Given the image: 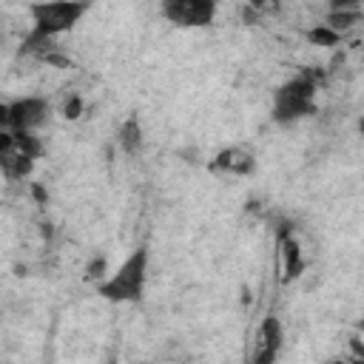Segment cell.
Here are the masks:
<instances>
[{
  "label": "cell",
  "mask_w": 364,
  "mask_h": 364,
  "mask_svg": "<svg viewBox=\"0 0 364 364\" xmlns=\"http://www.w3.org/2000/svg\"><path fill=\"white\" fill-rule=\"evenodd\" d=\"M145 279H148V250L136 247L108 279H102L97 284L100 296L119 304V301H136L142 299L145 290Z\"/></svg>",
  "instance_id": "obj_1"
},
{
  "label": "cell",
  "mask_w": 364,
  "mask_h": 364,
  "mask_svg": "<svg viewBox=\"0 0 364 364\" xmlns=\"http://www.w3.org/2000/svg\"><path fill=\"white\" fill-rule=\"evenodd\" d=\"M316 114V80L313 74H299L279 85L273 94V119L279 125H290L301 117Z\"/></svg>",
  "instance_id": "obj_2"
},
{
  "label": "cell",
  "mask_w": 364,
  "mask_h": 364,
  "mask_svg": "<svg viewBox=\"0 0 364 364\" xmlns=\"http://www.w3.org/2000/svg\"><path fill=\"white\" fill-rule=\"evenodd\" d=\"M91 3L94 0H40V3H31L28 11H31V23L37 31L48 37H60L82 20Z\"/></svg>",
  "instance_id": "obj_3"
},
{
  "label": "cell",
  "mask_w": 364,
  "mask_h": 364,
  "mask_svg": "<svg viewBox=\"0 0 364 364\" xmlns=\"http://www.w3.org/2000/svg\"><path fill=\"white\" fill-rule=\"evenodd\" d=\"M48 114L51 105L46 97H20L0 108V122L11 131H37L48 119Z\"/></svg>",
  "instance_id": "obj_4"
},
{
  "label": "cell",
  "mask_w": 364,
  "mask_h": 364,
  "mask_svg": "<svg viewBox=\"0 0 364 364\" xmlns=\"http://www.w3.org/2000/svg\"><path fill=\"white\" fill-rule=\"evenodd\" d=\"M219 0H162V17L182 28L210 26L216 17Z\"/></svg>",
  "instance_id": "obj_5"
},
{
  "label": "cell",
  "mask_w": 364,
  "mask_h": 364,
  "mask_svg": "<svg viewBox=\"0 0 364 364\" xmlns=\"http://www.w3.org/2000/svg\"><path fill=\"white\" fill-rule=\"evenodd\" d=\"M276 247H279V256H282V282H293L296 276H301L304 256H301V245H299L290 222H282L276 228Z\"/></svg>",
  "instance_id": "obj_6"
},
{
  "label": "cell",
  "mask_w": 364,
  "mask_h": 364,
  "mask_svg": "<svg viewBox=\"0 0 364 364\" xmlns=\"http://www.w3.org/2000/svg\"><path fill=\"white\" fill-rule=\"evenodd\" d=\"M282 341H284V333H282V321L270 313L264 316L262 327H259V350L253 355L256 364H267V361H276L279 350H282Z\"/></svg>",
  "instance_id": "obj_7"
},
{
  "label": "cell",
  "mask_w": 364,
  "mask_h": 364,
  "mask_svg": "<svg viewBox=\"0 0 364 364\" xmlns=\"http://www.w3.org/2000/svg\"><path fill=\"white\" fill-rule=\"evenodd\" d=\"M213 171H225V173H233V176H247L253 171V154L245 151V148H225L216 154Z\"/></svg>",
  "instance_id": "obj_8"
},
{
  "label": "cell",
  "mask_w": 364,
  "mask_h": 364,
  "mask_svg": "<svg viewBox=\"0 0 364 364\" xmlns=\"http://www.w3.org/2000/svg\"><path fill=\"white\" fill-rule=\"evenodd\" d=\"M117 142H119V148H122L125 154H136V151L142 148V125H139L136 117H128V119L119 125Z\"/></svg>",
  "instance_id": "obj_9"
},
{
  "label": "cell",
  "mask_w": 364,
  "mask_h": 364,
  "mask_svg": "<svg viewBox=\"0 0 364 364\" xmlns=\"http://www.w3.org/2000/svg\"><path fill=\"white\" fill-rule=\"evenodd\" d=\"M324 23H327L333 31L347 34L350 28H355L358 23H364V17H361V11H358V9H353V11H327Z\"/></svg>",
  "instance_id": "obj_10"
},
{
  "label": "cell",
  "mask_w": 364,
  "mask_h": 364,
  "mask_svg": "<svg viewBox=\"0 0 364 364\" xmlns=\"http://www.w3.org/2000/svg\"><path fill=\"white\" fill-rule=\"evenodd\" d=\"M307 40H310L313 46H336V43L341 40V34H338V31H333L327 23H318L316 28H310V31H307Z\"/></svg>",
  "instance_id": "obj_11"
},
{
  "label": "cell",
  "mask_w": 364,
  "mask_h": 364,
  "mask_svg": "<svg viewBox=\"0 0 364 364\" xmlns=\"http://www.w3.org/2000/svg\"><path fill=\"white\" fill-rule=\"evenodd\" d=\"M105 273H108V262H105V256H94L88 264H85V279L88 282H102L105 279Z\"/></svg>",
  "instance_id": "obj_12"
},
{
  "label": "cell",
  "mask_w": 364,
  "mask_h": 364,
  "mask_svg": "<svg viewBox=\"0 0 364 364\" xmlns=\"http://www.w3.org/2000/svg\"><path fill=\"white\" fill-rule=\"evenodd\" d=\"M347 350H350V358L353 361H364V333L361 330L347 338Z\"/></svg>",
  "instance_id": "obj_13"
},
{
  "label": "cell",
  "mask_w": 364,
  "mask_h": 364,
  "mask_svg": "<svg viewBox=\"0 0 364 364\" xmlns=\"http://www.w3.org/2000/svg\"><path fill=\"white\" fill-rule=\"evenodd\" d=\"M80 114H82V97L80 94H71L65 100V105H63V117L65 119H80Z\"/></svg>",
  "instance_id": "obj_14"
},
{
  "label": "cell",
  "mask_w": 364,
  "mask_h": 364,
  "mask_svg": "<svg viewBox=\"0 0 364 364\" xmlns=\"http://www.w3.org/2000/svg\"><path fill=\"white\" fill-rule=\"evenodd\" d=\"M330 11H353L361 6V0H327Z\"/></svg>",
  "instance_id": "obj_15"
},
{
  "label": "cell",
  "mask_w": 364,
  "mask_h": 364,
  "mask_svg": "<svg viewBox=\"0 0 364 364\" xmlns=\"http://www.w3.org/2000/svg\"><path fill=\"white\" fill-rule=\"evenodd\" d=\"M242 23H247V26H256L259 23V9H253L250 3L242 9Z\"/></svg>",
  "instance_id": "obj_16"
},
{
  "label": "cell",
  "mask_w": 364,
  "mask_h": 364,
  "mask_svg": "<svg viewBox=\"0 0 364 364\" xmlns=\"http://www.w3.org/2000/svg\"><path fill=\"white\" fill-rule=\"evenodd\" d=\"M34 199H37V202H46V199H48V193H46L40 185H34Z\"/></svg>",
  "instance_id": "obj_17"
},
{
  "label": "cell",
  "mask_w": 364,
  "mask_h": 364,
  "mask_svg": "<svg viewBox=\"0 0 364 364\" xmlns=\"http://www.w3.org/2000/svg\"><path fill=\"white\" fill-rule=\"evenodd\" d=\"M247 3H250V6H253V9H259V11H264V9H267V3H270V0H247Z\"/></svg>",
  "instance_id": "obj_18"
},
{
  "label": "cell",
  "mask_w": 364,
  "mask_h": 364,
  "mask_svg": "<svg viewBox=\"0 0 364 364\" xmlns=\"http://www.w3.org/2000/svg\"><path fill=\"white\" fill-rule=\"evenodd\" d=\"M358 134H361V139H364V117L358 119Z\"/></svg>",
  "instance_id": "obj_19"
},
{
  "label": "cell",
  "mask_w": 364,
  "mask_h": 364,
  "mask_svg": "<svg viewBox=\"0 0 364 364\" xmlns=\"http://www.w3.org/2000/svg\"><path fill=\"white\" fill-rule=\"evenodd\" d=\"M358 330H361V333H364V321H361V324H358Z\"/></svg>",
  "instance_id": "obj_20"
},
{
  "label": "cell",
  "mask_w": 364,
  "mask_h": 364,
  "mask_svg": "<svg viewBox=\"0 0 364 364\" xmlns=\"http://www.w3.org/2000/svg\"><path fill=\"white\" fill-rule=\"evenodd\" d=\"M270 3H279V0H270Z\"/></svg>",
  "instance_id": "obj_21"
}]
</instances>
